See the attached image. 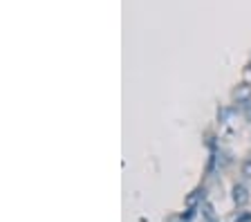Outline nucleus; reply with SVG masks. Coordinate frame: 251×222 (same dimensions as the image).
<instances>
[{"label":"nucleus","instance_id":"f257e3e1","mask_svg":"<svg viewBox=\"0 0 251 222\" xmlns=\"http://www.w3.org/2000/svg\"><path fill=\"white\" fill-rule=\"evenodd\" d=\"M233 99L238 101V103H247V101L251 99V85L249 83H240L238 88H235V92H233Z\"/></svg>","mask_w":251,"mask_h":222},{"label":"nucleus","instance_id":"f03ea898","mask_svg":"<svg viewBox=\"0 0 251 222\" xmlns=\"http://www.w3.org/2000/svg\"><path fill=\"white\" fill-rule=\"evenodd\" d=\"M233 200L238 206H245L247 202H249V193H247V189L242 184H235L233 186Z\"/></svg>","mask_w":251,"mask_h":222},{"label":"nucleus","instance_id":"7ed1b4c3","mask_svg":"<svg viewBox=\"0 0 251 222\" xmlns=\"http://www.w3.org/2000/svg\"><path fill=\"white\" fill-rule=\"evenodd\" d=\"M240 171H242V175H245V177H251V157H247L245 162H242Z\"/></svg>","mask_w":251,"mask_h":222},{"label":"nucleus","instance_id":"20e7f679","mask_svg":"<svg viewBox=\"0 0 251 222\" xmlns=\"http://www.w3.org/2000/svg\"><path fill=\"white\" fill-rule=\"evenodd\" d=\"M195 200H198V196H195V193H193V196H188V200H186V202H188V204H193Z\"/></svg>","mask_w":251,"mask_h":222},{"label":"nucleus","instance_id":"39448f33","mask_svg":"<svg viewBox=\"0 0 251 222\" xmlns=\"http://www.w3.org/2000/svg\"><path fill=\"white\" fill-rule=\"evenodd\" d=\"M209 222H218V220H213V218H211V220H209Z\"/></svg>","mask_w":251,"mask_h":222}]
</instances>
